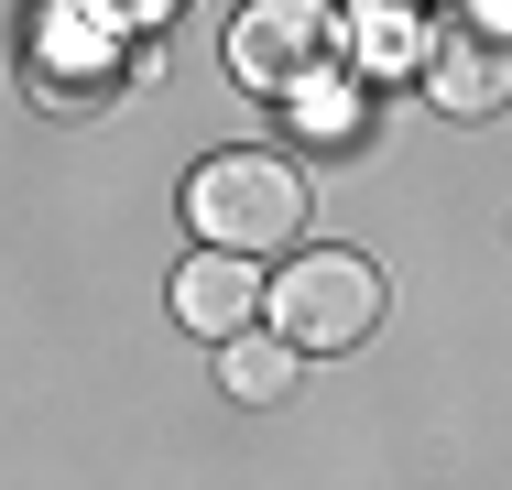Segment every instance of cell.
Instances as JSON below:
<instances>
[{
  "label": "cell",
  "instance_id": "obj_1",
  "mask_svg": "<svg viewBox=\"0 0 512 490\" xmlns=\"http://www.w3.org/2000/svg\"><path fill=\"white\" fill-rule=\"evenodd\" d=\"M186 218H197L207 251L262 262V251H284V240L306 229V186H295L273 153H207L197 175H186Z\"/></svg>",
  "mask_w": 512,
  "mask_h": 490
},
{
  "label": "cell",
  "instance_id": "obj_2",
  "mask_svg": "<svg viewBox=\"0 0 512 490\" xmlns=\"http://www.w3.org/2000/svg\"><path fill=\"white\" fill-rule=\"evenodd\" d=\"M273 294V338L284 349H349V338H371V316H382V273L360 262V251H306Z\"/></svg>",
  "mask_w": 512,
  "mask_h": 490
},
{
  "label": "cell",
  "instance_id": "obj_3",
  "mask_svg": "<svg viewBox=\"0 0 512 490\" xmlns=\"http://www.w3.org/2000/svg\"><path fill=\"white\" fill-rule=\"evenodd\" d=\"M229 66H240L251 88H306L316 66H327V11H306V0H262V11H240Z\"/></svg>",
  "mask_w": 512,
  "mask_h": 490
},
{
  "label": "cell",
  "instance_id": "obj_4",
  "mask_svg": "<svg viewBox=\"0 0 512 490\" xmlns=\"http://www.w3.org/2000/svg\"><path fill=\"white\" fill-rule=\"evenodd\" d=\"M251 316H262V262H229V251H197L186 273H175V327H197V338H251Z\"/></svg>",
  "mask_w": 512,
  "mask_h": 490
},
{
  "label": "cell",
  "instance_id": "obj_5",
  "mask_svg": "<svg viewBox=\"0 0 512 490\" xmlns=\"http://www.w3.org/2000/svg\"><path fill=\"white\" fill-rule=\"evenodd\" d=\"M502 88H512V44H491V33L436 55V109H491Z\"/></svg>",
  "mask_w": 512,
  "mask_h": 490
},
{
  "label": "cell",
  "instance_id": "obj_6",
  "mask_svg": "<svg viewBox=\"0 0 512 490\" xmlns=\"http://www.w3.org/2000/svg\"><path fill=\"white\" fill-rule=\"evenodd\" d=\"M218 382L240 392V403H284V392H295V349H284V338H229Z\"/></svg>",
  "mask_w": 512,
  "mask_h": 490
},
{
  "label": "cell",
  "instance_id": "obj_7",
  "mask_svg": "<svg viewBox=\"0 0 512 490\" xmlns=\"http://www.w3.org/2000/svg\"><path fill=\"white\" fill-rule=\"evenodd\" d=\"M349 120H360V88H338V77H306V88H295V131L349 142Z\"/></svg>",
  "mask_w": 512,
  "mask_h": 490
},
{
  "label": "cell",
  "instance_id": "obj_8",
  "mask_svg": "<svg viewBox=\"0 0 512 490\" xmlns=\"http://www.w3.org/2000/svg\"><path fill=\"white\" fill-rule=\"evenodd\" d=\"M349 22H360V55H371V66H404V55H414L404 11H349Z\"/></svg>",
  "mask_w": 512,
  "mask_h": 490
}]
</instances>
